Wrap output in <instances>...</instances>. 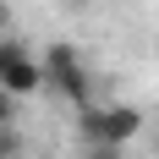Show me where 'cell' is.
Listing matches in <instances>:
<instances>
[{"instance_id": "1", "label": "cell", "mask_w": 159, "mask_h": 159, "mask_svg": "<svg viewBox=\"0 0 159 159\" xmlns=\"http://www.w3.org/2000/svg\"><path fill=\"white\" fill-rule=\"evenodd\" d=\"M39 66H44V88L55 99H66L71 110H88V104H99L93 99V77H88V66H82V49L66 44V39H55V44L39 49Z\"/></svg>"}, {"instance_id": "2", "label": "cell", "mask_w": 159, "mask_h": 159, "mask_svg": "<svg viewBox=\"0 0 159 159\" xmlns=\"http://www.w3.org/2000/svg\"><path fill=\"white\" fill-rule=\"evenodd\" d=\"M77 132L88 148H126L137 132H143V110L137 104H88V110H77Z\"/></svg>"}, {"instance_id": "3", "label": "cell", "mask_w": 159, "mask_h": 159, "mask_svg": "<svg viewBox=\"0 0 159 159\" xmlns=\"http://www.w3.org/2000/svg\"><path fill=\"white\" fill-rule=\"evenodd\" d=\"M0 93H11V99L44 93V66H39V49L33 44L0 39Z\"/></svg>"}, {"instance_id": "4", "label": "cell", "mask_w": 159, "mask_h": 159, "mask_svg": "<svg viewBox=\"0 0 159 159\" xmlns=\"http://www.w3.org/2000/svg\"><path fill=\"white\" fill-rule=\"evenodd\" d=\"M0 159H28V137H22L16 126L0 132Z\"/></svg>"}, {"instance_id": "5", "label": "cell", "mask_w": 159, "mask_h": 159, "mask_svg": "<svg viewBox=\"0 0 159 159\" xmlns=\"http://www.w3.org/2000/svg\"><path fill=\"white\" fill-rule=\"evenodd\" d=\"M6 126H16V99L11 93H0V132H6Z\"/></svg>"}, {"instance_id": "6", "label": "cell", "mask_w": 159, "mask_h": 159, "mask_svg": "<svg viewBox=\"0 0 159 159\" xmlns=\"http://www.w3.org/2000/svg\"><path fill=\"white\" fill-rule=\"evenodd\" d=\"M82 159H121V148H88Z\"/></svg>"}]
</instances>
